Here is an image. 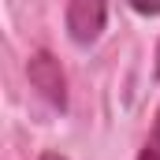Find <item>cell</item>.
I'll return each instance as SVG.
<instances>
[{"label":"cell","instance_id":"cell-3","mask_svg":"<svg viewBox=\"0 0 160 160\" xmlns=\"http://www.w3.org/2000/svg\"><path fill=\"white\" fill-rule=\"evenodd\" d=\"M138 160H160V108H157V119H153V130H149V138H145V145H142V153Z\"/></svg>","mask_w":160,"mask_h":160},{"label":"cell","instance_id":"cell-5","mask_svg":"<svg viewBox=\"0 0 160 160\" xmlns=\"http://www.w3.org/2000/svg\"><path fill=\"white\" fill-rule=\"evenodd\" d=\"M157 75H160V45H157Z\"/></svg>","mask_w":160,"mask_h":160},{"label":"cell","instance_id":"cell-2","mask_svg":"<svg viewBox=\"0 0 160 160\" xmlns=\"http://www.w3.org/2000/svg\"><path fill=\"white\" fill-rule=\"evenodd\" d=\"M108 22V0H71L67 4V34L75 45H93Z\"/></svg>","mask_w":160,"mask_h":160},{"label":"cell","instance_id":"cell-4","mask_svg":"<svg viewBox=\"0 0 160 160\" xmlns=\"http://www.w3.org/2000/svg\"><path fill=\"white\" fill-rule=\"evenodd\" d=\"M130 8L138 15H160V0H130Z\"/></svg>","mask_w":160,"mask_h":160},{"label":"cell","instance_id":"cell-1","mask_svg":"<svg viewBox=\"0 0 160 160\" xmlns=\"http://www.w3.org/2000/svg\"><path fill=\"white\" fill-rule=\"evenodd\" d=\"M26 78H30V86L38 89L52 108H60V112L67 108V78H63L60 60H56L48 48H38V52L30 56V63H26Z\"/></svg>","mask_w":160,"mask_h":160}]
</instances>
